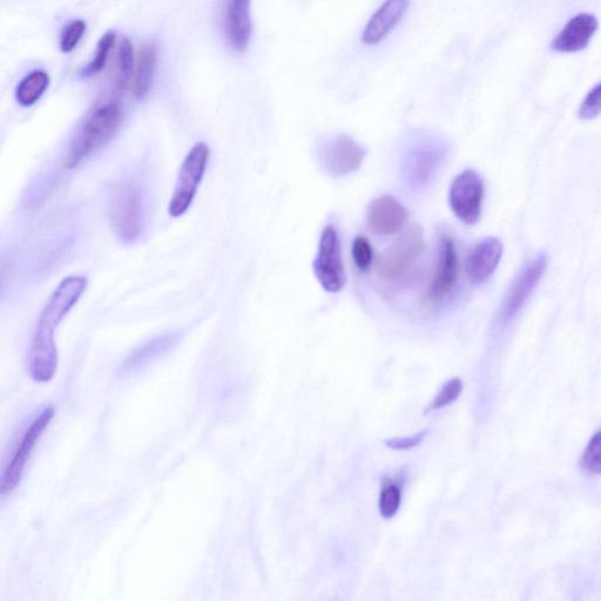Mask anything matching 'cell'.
<instances>
[{"label":"cell","instance_id":"cell-28","mask_svg":"<svg viewBox=\"0 0 601 601\" xmlns=\"http://www.w3.org/2000/svg\"><path fill=\"white\" fill-rule=\"evenodd\" d=\"M583 467L592 474H601V431L592 438L583 457Z\"/></svg>","mask_w":601,"mask_h":601},{"label":"cell","instance_id":"cell-10","mask_svg":"<svg viewBox=\"0 0 601 601\" xmlns=\"http://www.w3.org/2000/svg\"><path fill=\"white\" fill-rule=\"evenodd\" d=\"M252 0H225L222 9V30L235 52L247 50L253 35Z\"/></svg>","mask_w":601,"mask_h":601},{"label":"cell","instance_id":"cell-25","mask_svg":"<svg viewBox=\"0 0 601 601\" xmlns=\"http://www.w3.org/2000/svg\"><path fill=\"white\" fill-rule=\"evenodd\" d=\"M463 391V382L459 378H452L444 384V387L432 402L430 410H438L458 400Z\"/></svg>","mask_w":601,"mask_h":601},{"label":"cell","instance_id":"cell-5","mask_svg":"<svg viewBox=\"0 0 601 601\" xmlns=\"http://www.w3.org/2000/svg\"><path fill=\"white\" fill-rule=\"evenodd\" d=\"M314 272L320 285L328 293H339L346 285L340 236L334 226L323 229L314 261Z\"/></svg>","mask_w":601,"mask_h":601},{"label":"cell","instance_id":"cell-8","mask_svg":"<svg viewBox=\"0 0 601 601\" xmlns=\"http://www.w3.org/2000/svg\"><path fill=\"white\" fill-rule=\"evenodd\" d=\"M484 182L477 172L467 170L457 175L450 187L449 201L452 212L465 225H476L481 219Z\"/></svg>","mask_w":601,"mask_h":601},{"label":"cell","instance_id":"cell-27","mask_svg":"<svg viewBox=\"0 0 601 601\" xmlns=\"http://www.w3.org/2000/svg\"><path fill=\"white\" fill-rule=\"evenodd\" d=\"M601 113V83L594 86L587 93L582 105L579 108V118L583 120H592Z\"/></svg>","mask_w":601,"mask_h":601},{"label":"cell","instance_id":"cell-18","mask_svg":"<svg viewBox=\"0 0 601 601\" xmlns=\"http://www.w3.org/2000/svg\"><path fill=\"white\" fill-rule=\"evenodd\" d=\"M158 64V45L154 42L141 47L135 59L130 90L134 98L143 99L150 93Z\"/></svg>","mask_w":601,"mask_h":601},{"label":"cell","instance_id":"cell-11","mask_svg":"<svg viewBox=\"0 0 601 601\" xmlns=\"http://www.w3.org/2000/svg\"><path fill=\"white\" fill-rule=\"evenodd\" d=\"M548 260L545 255H539L526 265L522 272L518 274L513 281L502 308V317L505 321H510L519 312L528 300V297L536 288L540 279L545 273Z\"/></svg>","mask_w":601,"mask_h":601},{"label":"cell","instance_id":"cell-20","mask_svg":"<svg viewBox=\"0 0 601 601\" xmlns=\"http://www.w3.org/2000/svg\"><path fill=\"white\" fill-rule=\"evenodd\" d=\"M178 337L177 334H170L157 337V339L147 342L143 347L138 348L130 357H128L125 367L130 369L137 368L141 366V364L154 359V357L165 353V351L174 346L175 342L178 341Z\"/></svg>","mask_w":601,"mask_h":601},{"label":"cell","instance_id":"cell-7","mask_svg":"<svg viewBox=\"0 0 601 601\" xmlns=\"http://www.w3.org/2000/svg\"><path fill=\"white\" fill-rule=\"evenodd\" d=\"M54 417V409L46 408L32 421L30 427L24 432L22 440L13 454L11 461L3 471L2 481H0V492L2 495L11 494L15 490L24 475L25 467L32 454L33 449L42 437L44 431L49 427Z\"/></svg>","mask_w":601,"mask_h":601},{"label":"cell","instance_id":"cell-9","mask_svg":"<svg viewBox=\"0 0 601 601\" xmlns=\"http://www.w3.org/2000/svg\"><path fill=\"white\" fill-rule=\"evenodd\" d=\"M366 155V150L356 140L343 134L323 147L321 162L324 171L341 178L359 171Z\"/></svg>","mask_w":601,"mask_h":601},{"label":"cell","instance_id":"cell-2","mask_svg":"<svg viewBox=\"0 0 601 601\" xmlns=\"http://www.w3.org/2000/svg\"><path fill=\"white\" fill-rule=\"evenodd\" d=\"M124 120V106L119 94L94 105L73 135L65 153L64 164L69 170L89 160L116 137Z\"/></svg>","mask_w":601,"mask_h":601},{"label":"cell","instance_id":"cell-29","mask_svg":"<svg viewBox=\"0 0 601 601\" xmlns=\"http://www.w3.org/2000/svg\"><path fill=\"white\" fill-rule=\"evenodd\" d=\"M427 431L418 432V434L411 437H397L391 438L386 441L387 447L393 450H409L420 445L424 440Z\"/></svg>","mask_w":601,"mask_h":601},{"label":"cell","instance_id":"cell-1","mask_svg":"<svg viewBox=\"0 0 601 601\" xmlns=\"http://www.w3.org/2000/svg\"><path fill=\"white\" fill-rule=\"evenodd\" d=\"M87 283L89 280L86 276H67L47 300L33 333L29 353V371L33 381L46 383L56 375L58 350L54 333L67 314L77 306Z\"/></svg>","mask_w":601,"mask_h":601},{"label":"cell","instance_id":"cell-12","mask_svg":"<svg viewBox=\"0 0 601 601\" xmlns=\"http://www.w3.org/2000/svg\"><path fill=\"white\" fill-rule=\"evenodd\" d=\"M458 270L455 243L449 236H443L436 274L429 288V297L432 301H441L452 293L458 280Z\"/></svg>","mask_w":601,"mask_h":601},{"label":"cell","instance_id":"cell-3","mask_svg":"<svg viewBox=\"0 0 601 601\" xmlns=\"http://www.w3.org/2000/svg\"><path fill=\"white\" fill-rule=\"evenodd\" d=\"M150 215V201L143 184L124 179L114 185L108 199V218L116 238L133 245L143 236Z\"/></svg>","mask_w":601,"mask_h":601},{"label":"cell","instance_id":"cell-21","mask_svg":"<svg viewBox=\"0 0 601 601\" xmlns=\"http://www.w3.org/2000/svg\"><path fill=\"white\" fill-rule=\"evenodd\" d=\"M134 65L133 44L125 38L117 53V78L114 93L119 94V96L130 87Z\"/></svg>","mask_w":601,"mask_h":601},{"label":"cell","instance_id":"cell-4","mask_svg":"<svg viewBox=\"0 0 601 601\" xmlns=\"http://www.w3.org/2000/svg\"><path fill=\"white\" fill-rule=\"evenodd\" d=\"M209 159H211V148L204 141L195 144L187 153L182 161L177 184L168 206V214L172 218L185 215L193 205L202 179L205 177Z\"/></svg>","mask_w":601,"mask_h":601},{"label":"cell","instance_id":"cell-17","mask_svg":"<svg viewBox=\"0 0 601 601\" xmlns=\"http://www.w3.org/2000/svg\"><path fill=\"white\" fill-rule=\"evenodd\" d=\"M503 243L496 238L479 242L467 259V273L471 281L481 283L495 273L503 255Z\"/></svg>","mask_w":601,"mask_h":601},{"label":"cell","instance_id":"cell-6","mask_svg":"<svg viewBox=\"0 0 601 601\" xmlns=\"http://www.w3.org/2000/svg\"><path fill=\"white\" fill-rule=\"evenodd\" d=\"M424 238L420 228H410L393 248L376 262V273L381 279L397 281L409 272L424 252Z\"/></svg>","mask_w":601,"mask_h":601},{"label":"cell","instance_id":"cell-19","mask_svg":"<svg viewBox=\"0 0 601 601\" xmlns=\"http://www.w3.org/2000/svg\"><path fill=\"white\" fill-rule=\"evenodd\" d=\"M50 76L45 71H33L25 76L17 86L16 101L19 106L36 105L49 89Z\"/></svg>","mask_w":601,"mask_h":601},{"label":"cell","instance_id":"cell-22","mask_svg":"<svg viewBox=\"0 0 601 601\" xmlns=\"http://www.w3.org/2000/svg\"><path fill=\"white\" fill-rule=\"evenodd\" d=\"M116 42L117 33L114 31L107 32L103 37H101L97 45L96 54H94L91 63L87 65L86 69L84 70L86 77L97 76V74L105 69L107 60L110 58V54L114 45H116Z\"/></svg>","mask_w":601,"mask_h":601},{"label":"cell","instance_id":"cell-13","mask_svg":"<svg viewBox=\"0 0 601 601\" xmlns=\"http://www.w3.org/2000/svg\"><path fill=\"white\" fill-rule=\"evenodd\" d=\"M598 30V20L590 13H579L571 18L552 42V49L560 53H576L586 49Z\"/></svg>","mask_w":601,"mask_h":601},{"label":"cell","instance_id":"cell-23","mask_svg":"<svg viewBox=\"0 0 601 601\" xmlns=\"http://www.w3.org/2000/svg\"><path fill=\"white\" fill-rule=\"evenodd\" d=\"M86 32V23L84 20H72L64 26L62 35H60L59 46L64 53H70L76 50V47L83 39Z\"/></svg>","mask_w":601,"mask_h":601},{"label":"cell","instance_id":"cell-14","mask_svg":"<svg viewBox=\"0 0 601 601\" xmlns=\"http://www.w3.org/2000/svg\"><path fill=\"white\" fill-rule=\"evenodd\" d=\"M407 219V209L390 195L377 198L368 209V225L371 231L378 235H394L400 232Z\"/></svg>","mask_w":601,"mask_h":601},{"label":"cell","instance_id":"cell-16","mask_svg":"<svg viewBox=\"0 0 601 601\" xmlns=\"http://www.w3.org/2000/svg\"><path fill=\"white\" fill-rule=\"evenodd\" d=\"M442 147L434 143L418 145L407 161V177L410 185L425 187L434 177L443 159Z\"/></svg>","mask_w":601,"mask_h":601},{"label":"cell","instance_id":"cell-24","mask_svg":"<svg viewBox=\"0 0 601 601\" xmlns=\"http://www.w3.org/2000/svg\"><path fill=\"white\" fill-rule=\"evenodd\" d=\"M402 491L400 486L390 484L383 489L380 497V512L383 518L391 519L400 510Z\"/></svg>","mask_w":601,"mask_h":601},{"label":"cell","instance_id":"cell-15","mask_svg":"<svg viewBox=\"0 0 601 601\" xmlns=\"http://www.w3.org/2000/svg\"><path fill=\"white\" fill-rule=\"evenodd\" d=\"M409 6L410 0H386L364 27L363 43L368 46L380 44L400 23Z\"/></svg>","mask_w":601,"mask_h":601},{"label":"cell","instance_id":"cell-26","mask_svg":"<svg viewBox=\"0 0 601 601\" xmlns=\"http://www.w3.org/2000/svg\"><path fill=\"white\" fill-rule=\"evenodd\" d=\"M351 254H353L356 267L362 270V272H366L374 261L373 246H371L368 239L363 238V236H359V238L354 240Z\"/></svg>","mask_w":601,"mask_h":601}]
</instances>
